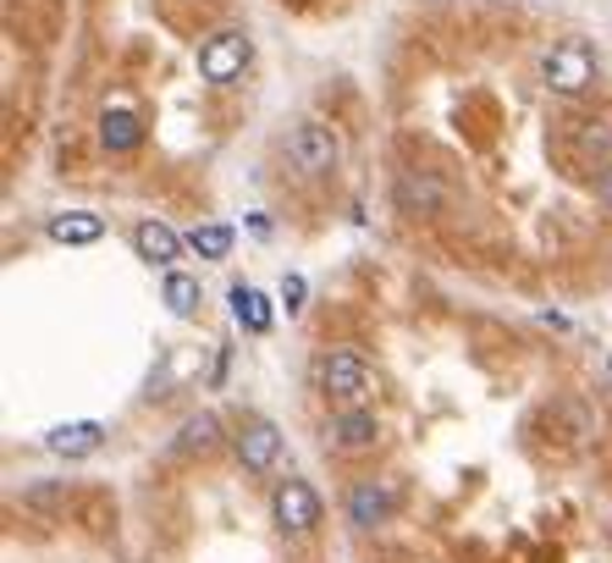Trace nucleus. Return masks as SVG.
<instances>
[{
    "label": "nucleus",
    "mask_w": 612,
    "mask_h": 563,
    "mask_svg": "<svg viewBox=\"0 0 612 563\" xmlns=\"http://www.w3.org/2000/svg\"><path fill=\"white\" fill-rule=\"evenodd\" d=\"M315 387L326 392V397H336V404H347V409H359L365 397L376 392V370L359 359V354H347V348H331V354H320L315 359Z\"/></svg>",
    "instance_id": "obj_1"
},
{
    "label": "nucleus",
    "mask_w": 612,
    "mask_h": 563,
    "mask_svg": "<svg viewBox=\"0 0 612 563\" xmlns=\"http://www.w3.org/2000/svg\"><path fill=\"white\" fill-rule=\"evenodd\" d=\"M541 77L552 95H585L596 84V56L585 45H552L541 61Z\"/></svg>",
    "instance_id": "obj_2"
},
{
    "label": "nucleus",
    "mask_w": 612,
    "mask_h": 563,
    "mask_svg": "<svg viewBox=\"0 0 612 563\" xmlns=\"http://www.w3.org/2000/svg\"><path fill=\"white\" fill-rule=\"evenodd\" d=\"M336 155H342V144H336V133L331 127H320V122H298L293 133H287V160L304 172V178H320V172H331L336 167Z\"/></svg>",
    "instance_id": "obj_3"
},
{
    "label": "nucleus",
    "mask_w": 612,
    "mask_h": 563,
    "mask_svg": "<svg viewBox=\"0 0 612 563\" xmlns=\"http://www.w3.org/2000/svg\"><path fill=\"white\" fill-rule=\"evenodd\" d=\"M248 56H254L248 34H237V28H221V34H210V39L199 45V72L210 77V84H232V77H243Z\"/></svg>",
    "instance_id": "obj_4"
},
{
    "label": "nucleus",
    "mask_w": 612,
    "mask_h": 563,
    "mask_svg": "<svg viewBox=\"0 0 612 563\" xmlns=\"http://www.w3.org/2000/svg\"><path fill=\"white\" fill-rule=\"evenodd\" d=\"M271 514H277V525L287 536H304V530L320 525V498H315L309 480H282L277 498H271Z\"/></svg>",
    "instance_id": "obj_5"
},
{
    "label": "nucleus",
    "mask_w": 612,
    "mask_h": 563,
    "mask_svg": "<svg viewBox=\"0 0 612 563\" xmlns=\"http://www.w3.org/2000/svg\"><path fill=\"white\" fill-rule=\"evenodd\" d=\"M326 442H331V453H370L376 442H381V420L370 415V409H342V415H331V426H326Z\"/></svg>",
    "instance_id": "obj_6"
},
{
    "label": "nucleus",
    "mask_w": 612,
    "mask_h": 563,
    "mask_svg": "<svg viewBox=\"0 0 612 563\" xmlns=\"http://www.w3.org/2000/svg\"><path fill=\"white\" fill-rule=\"evenodd\" d=\"M237 458H243V469H254V475L277 469V458H282V431H277L271 420L243 426V431H237Z\"/></svg>",
    "instance_id": "obj_7"
},
{
    "label": "nucleus",
    "mask_w": 612,
    "mask_h": 563,
    "mask_svg": "<svg viewBox=\"0 0 612 563\" xmlns=\"http://www.w3.org/2000/svg\"><path fill=\"white\" fill-rule=\"evenodd\" d=\"M183 244H188V237H178L166 221H138V227H133V249H138L149 266H171V260L183 255Z\"/></svg>",
    "instance_id": "obj_8"
},
{
    "label": "nucleus",
    "mask_w": 612,
    "mask_h": 563,
    "mask_svg": "<svg viewBox=\"0 0 612 563\" xmlns=\"http://www.w3.org/2000/svg\"><path fill=\"white\" fill-rule=\"evenodd\" d=\"M100 442H106V426H100V420H72V426H56V431L45 437V448L61 453V458H89Z\"/></svg>",
    "instance_id": "obj_9"
},
{
    "label": "nucleus",
    "mask_w": 612,
    "mask_h": 563,
    "mask_svg": "<svg viewBox=\"0 0 612 563\" xmlns=\"http://www.w3.org/2000/svg\"><path fill=\"white\" fill-rule=\"evenodd\" d=\"M392 514V492L381 487V480H359L354 492H347V519H354L359 530H370V525H381Z\"/></svg>",
    "instance_id": "obj_10"
},
{
    "label": "nucleus",
    "mask_w": 612,
    "mask_h": 563,
    "mask_svg": "<svg viewBox=\"0 0 612 563\" xmlns=\"http://www.w3.org/2000/svg\"><path fill=\"white\" fill-rule=\"evenodd\" d=\"M397 205L414 210V216H419V210H442V205H448V188L436 183L430 172H403V178H397Z\"/></svg>",
    "instance_id": "obj_11"
},
{
    "label": "nucleus",
    "mask_w": 612,
    "mask_h": 563,
    "mask_svg": "<svg viewBox=\"0 0 612 563\" xmlns=\"http://www.w3.org/2000/svg\"><path fill=\"white\" fill-rule=\"evenodd\" d=\"M50 237H56V244L83 249V244H100V237H106V221L89 216V210H66V216H50Z\"/></svg>",
    "instance_id": "obj_12"
},
{
    "label": "nucleus",
    "mask_w": 612,
    "mask_h": 563,
    "mask_svg": "<svg viewBox=\"0 0 612 563\" xmlns=\"http://www.w3.org/2000/svg\"><path fill=\"white\" fill-rule=\"evenodd\" d=\"M232 320H237V327L243 332H271V298L266 293H259V287H248V282H237L232 287Z\"/></svg>",
    "instance_id": "obj_13"
},
{
    "label": "nucleus",
    "mask_w": 612,
    "mask_h": 563,
    "mask_svg": "<svg viewBox=\"0 0 612 563\" xmlns=\"http://www.w3.org/2000/svg\"><path fill=\"white\" fill-rule=\"evenodd\" d=\"M100 138H106V149L127 155V149H138L144 127H138V117H133V111H106V117H100Z\"/></svg>",
    "instance_id": "obj_14"
},
{
    "label": "nucleus",
    "mask_w": 612,
    "mask_h": 563,
    "mask_svg": "<svg viewBox=\"0 0 612 563\" xmlns=\"http://www.w3.org/2000/svg\"><path fill=\"white\" fill-rule=\"evenodd\" d=\"M188 249L205 255V260H227V255H232V227H221V221L194 227V232H188Z\"/></svg>",
    "instance_id": "obj_15"
},
{
    "label": "nucleus",
    "mask_w": 612,
    "mask_h": 563,
    "mask_svg": "<svg viewBox=\"0 0 612 563\" xmlns=\"http://www.w3.org/2000/svg\"><path fill=\"white\" fill-rule=\"evenodd\" d=\"M221 442V420L216 415H194L183 431H178V453H210Z\"/></svg>",
    "instance_id": "obj_16"
},
{
    "label": "nucleus",
    "mask_w": 612,
    "mask_h": 563,
    "mask_svg": "<svg viewBox=\"0 0 612 563\" xmlns=\"http://www.w3.org/2000/svg\"><path fill=\"white\" fill-rule=\"evenodd\" d=\"M574 149H579L585 160H596V167L607 172V167H612V127H607V122H585V127H579V138H574Z\"/></svg>",
    "instance_id": "obj_17"
},
{
    "label": "nucleus",
    "mask_w": 612,
    "mask_h": 563,
    "mask_svg": "<svg viewBox=\"0 0 612 563\" xmlns=\"http://www.w3.org/2000/svg\"><path fill=\"white\" fill-rule=\"evenodd\" d=\"M160 298H166V309H171V315H194V309H199V282H194V277H183V271H171V277H166V287H160Z\"/></svg>",
    "instance_id": "obj_18"
},
{
    "label": "nucleus",
    "mask_w": 612,
    "mask_h": 563,
    "mask_svg": "<svg viewBox=\"0 0 612 563\" xmlns=\"http://www.w3.org/2000/svg\"><path fill=\"white\" fill-rule=\"evenodd\" d=\"M282 304H287V315H298V309H304V277H298V271H287V277H282Z\"/></svg>",
    "instance_id": "obj_19"
},
{
    "label": "nucleus",
    "mask_w": 612,
    "mask_h": 563,
    "mask_svg": "<svg viewBox=\"0 0 612 563\" xmlns=\"http://www.w3.org/2000/svg\"><path fill=\"white\" fill-rule=\"evenodd\" d=\"M596 199H607V205H612V167L596 178Z\"/></svg>",
    "instance_id": "obj_20"
},
{
    "label": "nucleus",
    "mask_w": 612,
    "mask_h": 563,
    "mask_svg": "<svg viewBox=\"0 0 612 563\" xmlns=\"http://www.w3.org/2000/svg\"><path fill=\"white\" fill-rule=\"evenodd\" d=\"M607 536H612V525H607Z\"/></svg>",
    "instance_id": "obj_21"
}]
</instances>
